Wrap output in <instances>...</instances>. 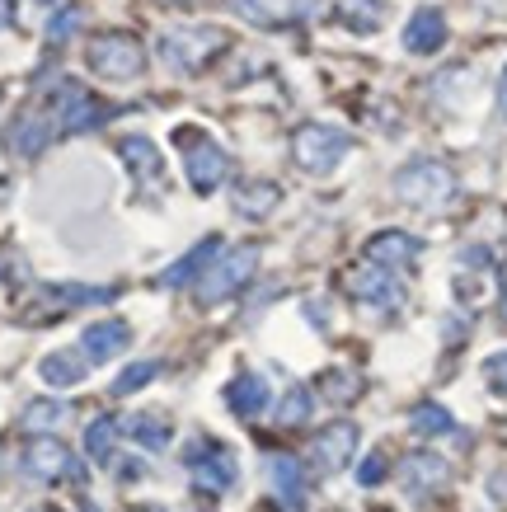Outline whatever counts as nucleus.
<instances>
[{"label":"nucleus","instance_id":"f257e3e1","mask_svg":"<svg viewBox=\"0 0 507 512\" xmlns=\"http://www.w3.org/2000/svg\"><path fill=\"white\" fill-rule=\"evenodd\" d=\"M348 151H353V137L329 123H306V127H296V137H292V160L306 174H329Z\"/></svg>","mask_w":507,"mask_h":512},{"label":"nucleus","instance_id":"f03ea898","mask_svg":"<svg viewBox=\"0 0 507 512\" xmlns=\"http://www.w3.org/2000/svg\"><path fill=\"white\" fill-rule=\"evenodd\" d=\"M395 193H400V202H409V207H442V202H451V193H456V179H451V170L437 165V160H414V165H404V170L395 174Z\"/></svg>","mask_w":507,"mask_h":512},{"label":"nucleus","instance_id":"7ed1b4c3","mask_svg":"<svg viewBox=\"0 0 507 512\" xmlns=\"http://www.w3.org/2000/svg\"><path fill=\"white\" fill-rule=\"evenodd\" d=\"M254 268H259V249L254 245H240V249H226L221 259H216L198 282V301L202 306H212V301H226L231 292H240L249 278H254Z\"/></svg>","mask_w":507,"mask_h":512},{"label":"nucleus","instance_id":"20e7f679","mask_svg":"<svg viewBox=\"0 0 507 512\" xmlns=\"http://www.w3.org/2000/svg\"><path fill=\"white\" fill-rule=\"evenodd\" d=\"M184 466H188V475H193V484L198 489H207V494H221V489H231L235 484V456L221 442H212V437H202V442H193L188 447V456H184Z\"/></svg>","mask_w":507,"mask_h":512},{"label":"nucleus","instance_id":"39448f33","mask_svg":"<svg viewBox=\"0 0 507 512\" xmlns=\"http://www.w3.org/2000/svg\"><path fill=\"white\" fill-rule=\"evenodd\" d=\"M221 43L226 38L216 29H169V33H160V57L174 71H198Z\"/></svg>","mask_w":507,"mask_h":512},{"label":"nucleus","instance_id":"423d86ee","mask_svg":"<svg viewBox=\"0 0 507 512\" xmlns=\"http://www.w3.org/2000/svg\"><path fill=\"white\" fill-rule=\"evenodd\" d=\"M24 475H33V480H62V475L66 480H85V466L57 437H33L24 447Z\"/></svg>","mask_w":507,"mask_h":512},{"label":"nucleus","instance_id":"0eeeda50","mask_svg":"<svg viewBox=\"0 0 507 512\" xmlns=\"http://www.w3.org/2000/svg\"><path fill=\"white\" fill-rule=\"evenodd\" d=\"M141 62H146L141 43L123 38V33H113V38H99V43H90V66L104 80H132L141 71Z\"/></svg>","mask_w":507,"mask_h":512},{"label":"nucleus","instance_id":"6e6552de","mask_svg":"<svg viewBox=\"0 0 507 512\" xmlns=\"http://www.w3.org/2000/svg\"><path fill=\"white\" fill-rule=\"evenodd\" d=\"M184 141H188V156H184L188 184L198 188V193H212V188L231 174V156H226L216 141H207V137H184Z\"/></svg>","mask_w":507,"mask_h":512},{"label":"nucleus","instance_id":"1a4fd4ad","mask_svg":"<svg viewBox=\"0 0 507 512\" xmlns=\"http://www.w3.org/2000/svg\"><path fill=\"white\" fill-rule=\"evenodd\" d=\"M348 292L357 296V301H367V306H376V311H400L404 306V287L400 278L390 273V268H357L353 278H348Z\"/></svg>","mask_w":507,"mask_h":512},{"label":"nucleus","instance_id":"9d476101","mask_svg":"<svg viewBox=\"0 0 507 512\" xmlns=\"http://www.w3.org/2000/svg\"><path fill=\"white\" fill-rule=\"evenodd\" d=\"M353 451H357V428L353 423H329L315 442H310V456H315V466L320 470H343L348 461H353Z\"/></svg>","mask_w":507,"mask_h":512},{"label":"nucleus","instance_id":"9b49d317","mask_svg":"<svg viewBox=\"0 0 507 512\" xmlns=\"http://www.w3.org/2000/svg\"><path fill=\"white\" fill-rule=\"evenodd\" d=\"M446 43V19L437 5H423V10H414V19L404 24V47L414 52V57H432L437 47Z\"/></svg>","mask_w":507,"mask_h":512},{"label":"nucleus","instance_id":"f8f14e48","mask_svg":"<svg viewBox=\"0 0 507 512\" xmlns=\"http://www.w3.org/2000/svg\"><path fill=\"white\" fill-rule=\"evenodd\" d=\"M132 343V329L123 320H99L80 334V348H85V362H113Z\"/></svg>","mask_w":507,"mask_h":512},{"label":"nucleus","instance_id":"ddd939ff","mask_svg":"<svg viewBox=\"0 0 507 512\" xmlns=\"http://www.w3.org/2000/svg\"><path fill=\"white\" fill-rule=\"evenodd\" d=\"M57 118H62L66 132H90V127L104 123V109L80 85H62L57 90Z\"/></svg>","mask_w":507,"mask_h":512},{"label":"nucleus","instance_id":"4468645a","mask_svg":"<svg viewBox=\"0 0 507 512\" xmlns=\"http://www.w3.org/2000/svg\"><path fill=\"white\" fill-rule=\"evenodd\" d=\"M418 249H423V245H418L414 235H404V231H381V235H376V240L367 245V259H371L376 268H390V273H395V268L414 264Z\"/></svg>","mask_w":507,"mask_h":512},{"label":"nucleus","instance_id":"2eb2a0df","mask_svg":"<svg viewBox=\"0 0 507 512\" xmlns=\"http://www.w3.org/2000/svg\"><path fill=\"white\" fill-rule=\"evenodd\" d=\"M226 404H231L235 419H259L263 409H268V381L254 372L235 376L231 386H226Z\"/></svg>","mask_w":507,"mask_h":512},{"label":"nucleus","instance_id":"dca6fc26","mask_svg":"<svg viewBox=\"0 0 507 512\" xmlns=\"http://www.w3.org/2000/svg\"><path fill=\"white\" fill-rule=\"evenodd\" d=\"M400 480H404V494H432L437 484H446V461L442 456H432V451H418V456H409L400 470Z\"/></svg>","mask_w":507,"mask_h":512},{"label":"nucleus","instance_id":"f3484780","mask_svg":"<svg viewBox=\"0 0 507 512\" xmlns=\"http://www.w3.org/2000/svg\"><path fill=\"white\" fill-rule=\"evenodd\" d=\"M268 480H273L277 498H282L287 508H296V503L306 498V470H301L296 456H268Z\"/></svg>","mask_w":507,"mask_h":512},{"label":"nucleus","instance_id":"a211bd4d","mask_svg":"<svg viewBox=\"0 0 507 512\" xmlns=\"http://www.w3.org/2000/svg\"><path fill=\"white\" fill-rule=\"evenodd\" d=\"M216 259H221V240H202V245L193 249V254H184V259L169 268V273H165L160 282H165V287H188L193 278L202 282V273H207V268H212Z\"/></svg>","mask_w":507,"mask_h":512},{"label":"nucleus","instance_id":"6ab92c4d","mask_svg":"<svg viewBox=\"0 0 507 512\" xmlns=\"http://www.w3.org/2000/svg\"><path fill=\"white\" fill-rule=\"evenodd\" d=\"M85 357L80 353H47L43 362H38V376H43L47 386H57V390H71V386H80L85 381Z\"/></svg>","mask_w":507,"mask_h":512},{"label":"nucleus","instance_id":"aec40b11","mask_svg":"<svg viewBox=\"0 0 507 512\" xmlns=\"http://www.w3.org/2000/svg\"><path fill=\"white\" fill-rule=\"evenodd\" d=\"M338 19L357 33H376L385 10H381V0H338Z\"/></svg>","mask_w":507,"mask_h":512},{"label":"nucleus","instance_id":"412c9836","mask_svg":"<svg viewBox=\"0 0 507 512\" xmlns=\"http://www.w3.org/2000/svg\"><path fill=\"white\" fill-rule=\"evenodd\" d=\"M66 419H71V409H66L62 400H33L29 409H24V428L38 437H47L52 428H62Z\"/></svg>","mask_w":507,"mask_h":512},{"label":"nucleus","instance_id":"4be33fe9","mask_svg":"<svg viewBox=\"0 0 507 512\" xmlns=\"http://www.w3.org/2000/svg\"><path fill=\"white\" fill-rule=\"evenodd\" d=\"M47 137H52V123L33 113V118H19V123H15V132H10V146H15L19 156H38V151L47 146Z\"/></svg>","mask_w":507,"mask_h":512},{"label":"nucleus","instance_id":"5701e85b","mask_svg":"<svg viewBox=\"0 0 507 512\" xmlns=\"http://www.w3.org/2000/svg\"><path fill=\"white\" fill-rule=\"evenodd\" d=\"M277 202H282L277 184H245L235 193V212H240V217H268Z\"/></svg>","mask_w":507,"mask_h":512},{"label":"nucleus","instance_id":"b1692460","mask_svg":"<svg viewBox=\"0 0 507 512\" xmlns=\"http://www.w3.org/2000/svg\"><path fill=\"white\" fill-rule=\"evenodd\" d=\"M118 433H123V428H118L113 419H94L90 428H85V451H90L94 466H108V461H113V442H118Z\"/></svg>","mask_w":507,"mask_h":512},{"label":"nucleus","instance_id":"393cba45","mask_svg":"<svg viewBox=\"0 0 507 512\" xmlns=\"http://www.w3.org/2000/svg\"><path fill=\"white\" fill-rule=\"evenodd\" d=\"M409 428H414L418 437H446V433H456V419L446 414L442 404H418L414 414H409Z\"/></svg>","mask_w":507,"mask_h":512},{"label":"nucleus","instance_id":"a878e982","mask_svg":"<svg viewBox=\"0 0 507 512\" xmlns=\"http://www.w3.org/2000/svg\"><path fill=\"white\" fill-rule=\"evenodd\" d=\"M123 433L137 437L141 447H151V451H160L169 442V428L155 419V414H132V419H123Z\"/></svg>","mask_w":507,"mask_h":512},{"label":"nucleus","instance_id":"bb28decb","mask_svg":"<svg viewBox=\"0 0 507 512\" xmlns=\"http://www.w3.org/2000/svg\"><path fill=\"white\" fill-rule=\"evenodd\" d=\"M118 151H123L127 165H132L137 174H146V179H155V174H160V156H155V146L146 137H123V146H118Z\"/></svg>","mask_w":507,"mask_h":512},{"label":"nucleus","instance_id":"cd10ccee","mask_svg":"<svg viewBox=\"0 0 507 512\" xmlns=\"http://www.w3.org/2000/svg\"><path fill=\"white\" fill-rule=\"evenodd\" d=\"M306 419H310V390L292 386L282 395V404H277V423H282V428H301Z\"/></svg>","mask_w":507,"mask_h":512},{"label":"nucleus","instance_id":"c85d7f7f","mask_svg":"<svg viewBox=\"0 0 507 512\" xmlns=\"http://www.w3.org/2000/svg\"><path fill=\"white\" fill-rule=\"evenodd\" d=\"M155 372H160V362H132L118 381H113V395H137L141 386H151Z\"/></svg>","mask_w":507,"mask_h":512},{"label":"nucleus","instance_id":"c756f323","mask_svg":"<svg viewBox=\"0 0 507 512\" xmlns=\"http://www.w3.org/2000/svg\"><path fill=\"white\" fill-rule=\"evenodd\" d=\"M484 381H489L493 395H507V348H503V353H493L489 362H484Z\"/></svg>","mask_w":507,"mask_h":512},{"label":"nucleus","instance_id":"7c9ffc66","mask_svg":"<svg viewBox=\"0 0 507 512\" xmlns=\"http://www.w3.org/2000/svg\"><path fill=\"white\" fill-rule=\"evenodd\" d=\"M381 480H385V456L381 451H371L367 461L357 466V484H362V489H376Z\"/></svg>","mask_w":507,"mask_h":512},{"label":"nucleus","instance_id":"2f4dec72","mask_svg":"<svg viewBox=\"0 0 507 512\" xmlns=\"http://www.w3.org/2000/svg\"><path fill=\"white\" fill-rule=\"evenodd\" d=\"M76 29H80V10H62V15H52V24H47V38L62 43V38H71Z\"/></svg>","mask_w":507,"mask_h":512},{"label":"nucleus","instance_id":"473e14b6","mask_svg":"<svg viewBox=\"0 0 507 512\" xmlns=\"http://www.w3.org/2000/svg\"><path fill=\"white\" fill-rule=\"evenodd\" d=\"M235 10H240L245 19H259V24H268V19H273L268 10H263V0H235Z\"/></svg>","mask_w":507,"mask_h":512},{"label":"nucleus","instance_id":"72a5a7b5","mask_svg":"<svg viewBox=\"0 0 507 512\" xmlns=\"http://www.w3.org/2000/svg\"><path fill=\"white\" fill-rule=\"evenodd\" d=\"M324 381H334V400H353V395H357V390H353V376L334 372V376H324Z\"/></svg>","mask_w":507,"mask_h":512},{"label":"nucleus","instance_id":"f704fd0d","mask_svg":"<svg viewBox=\"0 0 507 512\" xmlns=\"http://www.w3.org/2000/svg\"><path fill=\"white\" fill-rule=\"evenodd\" d=\"M15 24V5L10 0H0V29H10Z\"/></svg>","mask_w":507,"mask_h":512},{"label":"nucleus","instance_id":"c9c22d12","mask_svg":"<svg viewBox=\"0 0 507 512\" xmlns=\"http://www.w3.org/2000/svg\"><path fill=\"white\" fill-rule=\"evenodd\" d=\"M498 109H503V118H507V71H503V85H498Z\"/></svg>","mask_w":507,"mask_h":512},{"label":"nucleus","instance_id":"e433bc0d","mask_svg":"<svg viewBox=\"0 0 507 512\" xmlns=\"http://www.w3.org/2000/svg\"><path fill=\"white\" fill-rule=\"evenodd\" d=\"M38 5H62V0H38Z\"/></svg>","mask_w":507,"mask_h":512},{"label":"nucleus","instance_id":"4c0bfd02","mask_svg":"<svg viewBox=\"0 0 507 512\" xmlns=\"http://www.w3.org/2000/svg\"><path fill=\"white\" fill-rule=\"evenodd\" d=\"M38 512H57V508H38Z\"/></svg>","mask_w":507,"mask_h":512},{"label":"nucleus","instance_id":"58836bf2","mask_svg":"<svg viewBox=\"0 0 507 512\" xmlns=\"http://www.w3.org/2000/svg\"><path fill=\"white\" fill-rule=\"evenodd\" d=\"M503 315H507V296H503Z\"/></svg>","mask_w":507,"mask_h":512},{"label":"nucleus","instance_id":"ea45409f","mask_svg":"<svg viewBox=\"0 0 507 512\" xmlns=\"http://www.w3.org/2000/svg\"><path fill=\"white\" fill-rule=\"evenodd\" d=\"M287 512H296V508H287Z\"/></svg>","mask_w":507,"mask_h":512}]
</instances>
